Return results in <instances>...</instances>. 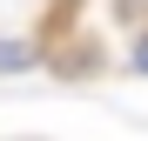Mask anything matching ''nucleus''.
<instances>
[{
  "instance_id": "obj_1",
  "label": "nucleus",
  "mask_w": 148,
  "mask_h": 141,
  "mask_svg": "<svg viewBox=\"0 0 148 141\" xmlns=\"http://www.w3.org/2000/svg\"><path fill=\"white\" fill-rule=\"evenodd\" d=\"M27 61H34L27 40H7V34H0V74H14V67H27Z\"/></svg>"
},
{
  "instance_id": "obj_2",
  "label": "nucleus",
  "mask_w": 148,
  "mask_h": 141,
  "mask_svg": "<svg viewBox=\"0 0 148 141\" xmlns=\"http://www.w3.org/2000/svg\"><path fill=\"white\" fill-rule=\"evenodd\" d=\"M135 67H141V74H148V34L135 40Z\"/></svg>"
}]
</instances>
